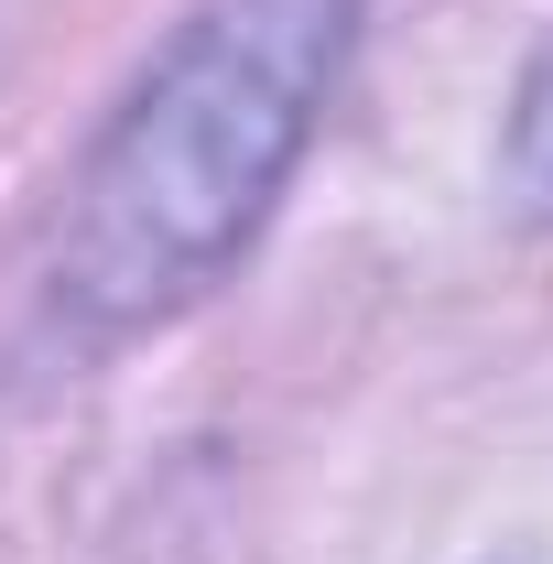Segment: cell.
<instances>
[{
  "label": "cell",
  "mask_w": 553,
  "mask_h": 564,
  "mask_svg": "<svg viewBox=\"0 0 553 564\" xmlns=\"http://www.w3.org/2000/svg\"><path fill=\"white\" fill-rule=\"evenodd\" d=\"M358 0H207L131 109L87 152L66 207V304L98 326L174 315L207 293L239 239L282 196L293 152L315 131L347 66Z\"/></svg>",
  "instance_id": "6da1fadb"
}]
</instances>
